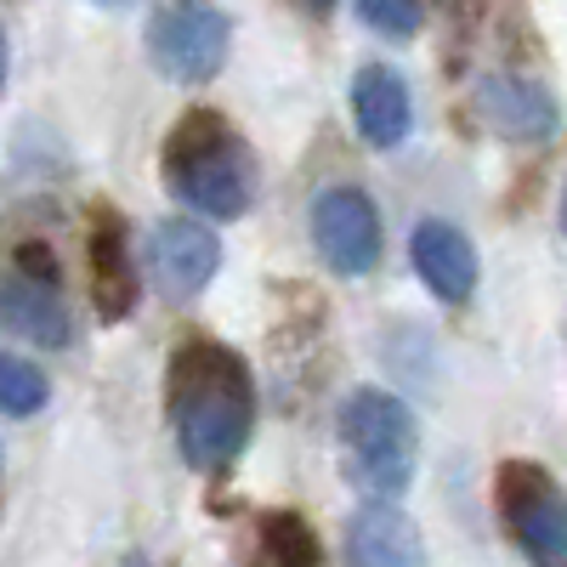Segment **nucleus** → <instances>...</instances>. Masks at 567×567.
<instances>
[{
    "label": "nucleus",
    "mask_w": 567,
    "mask_h": 567,
    "mask_svg": "<svg viewBox=\"0 0 567 567\" xmlns=\"http://www.w3.org/2000/svg\"><path fill=\"white\" fill-rule=\"evenodd\" d=\"M341 460H347V483L363 488L369 499H403L420 460L414 409L398 392L352 386L341 398Z\"/></svg>",
    "instance_id": "3"
},
{
    "label": "nucleus",
    "mask_w": 567,
    "mask_h": 567,
    "mask_svg": "<svg viewBox=\"0 0 567 567\" xmlns=\"http://www.w3.org/2000/svg\"><path fill=\"white\" fill-rule=\"evenodd\" d=\"M45 398H52V381L18 352H0V409L7 414H34L45 409Z\"/></svg>",
    "instance_id": "15"
},
{
    "label": "nucleus",
    "mask_w": 567,
    "mask_h": 567,
    "mask_svg": "<svg viewBox=\"0 0 567 567\" xmlns=\"http://www.w3.org/2000/svg\"><path fill=\"white\" fill-rule=\"evenodd\" d=\"M216 267H221V245H216V233L205 221L171 216L148 233V272H154V284L165 296H176V301L199 296L216 278Z\"/></svg>",
    "instance_id": "9"
},
{
    "label": "nucleus",
    "mask_w": 567,
    "mask_h": 567,
    "mask_svg": "<svg viewBox=\"0 0 567 567\" xmlns=\"http://www.w3.org/2000/svg\"><path fill=\"white\" fill-rule=\"evenodd\" d=\"M250 567H318V534L301 511H267L256 523Z\"/></svg>",
    "instance_id": "14"
},
{
    "label": "nucleus",
    "mask_w": 567,
    "mask_h": 567,
    "mask_svg": "<svg viewBox=\"0 0 567 567\" xmlns=\"http://www.w3.org/2000/svg\"><path fill=\"white\" fill-rule=\"evenodd\" d=\"M165 409L176 449L194 471H227L256 432V381L250 363L221 341H187L165 369Z\"/></svg>",
    "instance_id": "1"
},
{
    "label": "nucleus",
    "mask_w": 567,
    "mask_h": 567,
    "mask_svg": "<svg viewBox=\"0 0 567 567\" xmlns=\"http://www.w3.org/2000/svg\"><path fill=\"white\" fill-rule=\"evenodd\" d=\"M358 18H363L374 34H386V40H409V34H420V23H425L420 0H358Z\"/></svg>",
    "instance_id": "16"
},
{
    "label": "nucleus",
    "mask_w": 567,
    "mask_h": 567,
    "mask_svg": "<svg viewBox=\"0 0 567 567\" xmlns=\"http://www.w3.org/2000/svg\"><path fill=\"white\" fill-rule=\"evenodd\" d=\"M85 272H91V301H97V318L120 323L136 307V272H131V250H125V221L114 210L91 216Z\"/></svg>",
    "instance_id": "12"
},
{
    "label": "nucleus",
    "mask_w": 567,
    "mask_h": 567,
    "mask_svg": "<svg viewBox=\"0 0 567 567\" xmlns=\"http://www.w3.org/2000/svg\"><path fill=\"white\" fill-rule=\"evenodd\" d=\"M233 23L216 0H165L148 18V58L176 85H205L221 74Z\"/></svg>",
    "instance_id": "5"
},
{
    "label": "nucleus",
    "mask_w": 567,
    "mask_h": 567,
    "mask_svg": "<svg viewBox=\"0 0 567 567\" xmlns=\"http://www.w3.org/2000/svg\"><path fill=\"white\" fill-rule=\"evenodd\" d=\"M561 233H567V187H561Z\"/></svg>",
    "instance_id": "18"
},
{
    "label": "nucleus",
    "mask_w": 567,
    "mask_h": 567,
    "mask_svg": "<svg viewBox=\"0 0 567 567\" xmlns=\"http://www.w3.org/2000/svg\"><path fill=\"white\" fill-rule=\"evenodd\" d=\"M165 187L210 221H239L256 205V154L221 114L194 109L165 136Z\"/></svg>",
    "instance_id": "2"
},
{
    "label": "nucleus",
    "mask_w": 567,
    "mask_h": 567,
    "mask_svg": "<svg viewBox=\"0 0 567 567\" xmlns=\"http://www.w3.org/2000/svg\"><path fill=\"white\" fill-rule=\"evenodd\" d=\"M0 329L34 341V347H69L74 318L58 290V261L45 245H18L0 267Z\"/></svg>",
    "instance_id": "6"
},
{
    "label": "nucleus",
    "mask_w": 567,
    "mask_h": 567,
    "mask_svg": "<svg viewBox=\"0 0 567 567\" xmlns=\"http://www.w3.org/2000/svg\"><path fill=\"white\" fill-rule=\"evenodd\" d=\"M312 245L341 278L381 267V210L363 187H323L312 199Z\"/></svg>",
    "instance_id": "7"
},
{
    "label": "nucleus",
    "mask_w": 567,
    "mask_h": 567,
    "mask_svg": "<svg viewBox=\"0 0 567 567\" xmlns=\"http://www.w3.org/2000/svg\"><path fill=\"white\" fill-rule=\"evenodd\" d=\"M352 120L363 131L369 148H398L414 125V103H409V85L398 69L386 63H369L352 74Z\"/></svg>",
    "instance_id": "13"
},
{
    "label": "nucleus",
    "mask_w": 567,
    "mask_h": 567,
    "mask_svg": "<svg viewBox=\"0 0 567 567\" xmlns=\"http://www.w3.org/2000/svg\"><path fill=\"white\" fill-rule=\"evenodd\" d=\"M347 567H425V539L398 499H369L347 523Z\"/></svg>",
    "instance_id": "11"
},
{
    "label": "nucleus",
    "mask_w": 567,
    "mask_h": 567,
    "mask_svg": "<svg viewBox=\"0 0 567 567\" xmlns=\"http://www.w3.org/2000/svg\"><path fill=\"white\" fill-rule=\"evenodd\" d=\"M409 256H414L420 284L437 301H449V307L471 301V290H477V250H471V239H465L454 221L425 216L414 227V239H409Z\"/></svg>",
    "instance_id": "10"
},
{
    "label": "nucleus",
    "mask_w": 567,
    "mask_h": 567,
    "mask_svg": "<svg viewBox=\"0 0 567 567\" xmlns=\"http://www.w3.org/2000/svg\"><path fill=\"white\" fill-rule=\"evenodd\" d=\"M471 109H477V120L505 142H550L561 131L556 97L523 74H483L477 91H471Z\"/></svg>",
    "instance_id": "8"
},
{
    "label": "nucleus",
    "mask_w": 567,
    "mask_h": 567,
    "mask_svg": "<svg viewBox=\"0 0 567 567\" xmlns=\"http://www.w3.org/2000/svg\"><path fill=\"white\" fill-rule=\"evenodd\" d=\"M494 505L534 567H567V488L539 460H505L494 477Z\"/></svg>",
    "instance_id": "4"
},
{
    "label": "nucleus",
    "mask_w": 567,
    "mask_h": 567,
    "mask_svg": "<svg viewBox=\"0 0 567 567\" xmlns=\"http://www.w3.org/2000/svg\"><path fill=\"white\" fill-rule=\"evenodd\" d=\"M7 58L12 52H7V29H0V85H7Z\"/></svg>",
    "instance_id": "17"
}]
</instances>
